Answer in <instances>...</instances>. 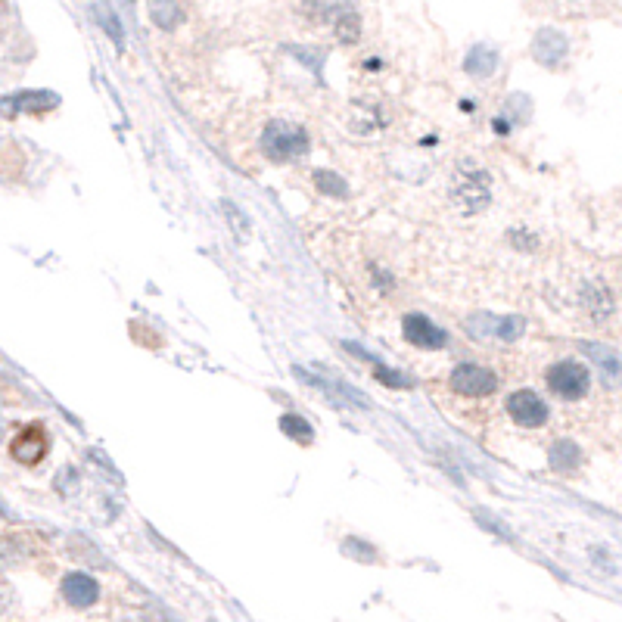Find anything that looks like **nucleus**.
<instances>
[{
	"label": "nucleus",
	"instance_id": "f257e3e1",
	"mask_svg": "<svg viewBox=\"0 0 622 622\" xmlns=\"http://www.w3.org/2000/svg\"><path fill=\"white\" fill-rule=\"evenodd\" d=\"M451 200L464 215L483 212L492 200V178L476 162H461L451 178Z\"/></svg>",
	"mask_w": 622,
	"mask_h": 622
},
{
	"label": "nucleus",
	"instance_id": "f03ea898",
	"mask_svg": "<svg viewBox=\"0 0 622 622\" xmlns=\"http://www.w3.org/2000/svg\"><path fill=\"white\" fill-rule=\"evenodd\" d=\"M262 153L271 162H293L308 153V134L290 122H271L262 134Z\"/></svg>",
	"mask_w": 622,
	"mask_h": 622
},
{
	"label": "nucleus",
	"instance_id": "7ed1b4c3",
	"mask_svg": "<svg viewBox=\"0 0 622 622\" xmlns=\"http://www.w3.org/2000/svg\"><path fill=\"white\" fill-rule=\"evenodd\" d=\"M548 389L554 395H560V399H567V402H576L582 399V395L591 389V377H588V367L582 361H573V358H563L557 364L548 367Z\"/></svg>",
	"mask_w": 622,
	"mask_h": 622
},
{
	"label": "nucleus",
	"instance_id": "20e7f679",
	"mask_svg": "<svg viewBox=\"0 0 622 622\" xmlns=\"http://www.w3.org/2000/svg\"><path fill=\"white\" fill-rule=\"evenodd\" d=\"M523 330H526V321L520 315H504V318L476 315L467 321V333L476 339H504V343H514V339L523 336Z\"/></svg>",
	"mask_w": 622,
	"mask_h": 622
},
{
	"label": "nucleus",
	"instance_id": "39448f33",
	"mask_svg": "<svg viewBox=\"0 0 622 622\" xmlns=\"http://www.w3.org/2000/svg\"><path fill=\"white\" fill-rule=\"evenodd\" d=\"M507 414H511V420L514 423H520V427H529V430H535V427H542V423L548 420V405L542 402V395H535L532 389H520V392H514L511 399H507Z\"/></svg>",
	"mask_w": 622,
	"mask_h": 622
},
{
	"label": "nucleus",
	"instance_id": "423d86ee",
	"mask_svg": "<svg viewBox=\"0 0 622 622\" xmlns=\"http://www.w3.org/2000/svg\"><path fill=\"white\" fill-rule=\"evenodd\" d=\"M451 389L461 395H492L498 389V377L489 371V367L458 364L455 371H451Z\"/></svg>",
	"mask_w": 622,
	"mask_h": 622
},
{
	"label": "nucleus",
	"instance_id": "0eeeda50",
	"mask_svg": "<svg viewBox=\"0 0 622 622\" xmlns=\"http://www.w3.org/2000/svg\"><path fill=\"white\" fill-rule=\"evenodd\" d=\"M402 333L411 346L417 349H442L448 343V333L442 327H436L427 315H420V311H411L402 321Z\"/></svg>",
	"mask_w": 622,
	"mask_h": 622
},
{
	"label": "nucleus",
	"instance_id": "6e6552de",
	"mask_svg": "<svg viewBox=\"0 0 622 622\" xmlns=\"http://www.w3.org/2000/svg\"><path fill=\"white\" fill-rule=\"evenodd\" d=\"M10 455H13L19 464H28V467H35V464L44 461V455H47V436H44V430L38 427V423H35V427H25V430L13 439Z\"/></svg>",
	"mask_w": 622,
	"mask_h": 622
},
{
	"label": "nucleus",
	"instance_id": "1a4fd4ad",
	"mask_svg": "<svg viewBox=\"0 0 622 622\" xmlns=\"http://www.w3.org/2000/svg\"><path fill=\"white\" fill-rule=\"evenodd\" d=\"M567 53H570V41H567V35H560L557 28H542L532 41V56L542 66H560L563 60H567Z\"/></svg>",
	"mask_w": 622,
	"mask_h": 622
},
{
	"label": "nucleus",
	"instance_id": "9d476101",
	"mask_svg": "<svg viewBox=\"0 0 622 622\" xmlns=\"http://www.w3.org/2000/svg\"><path fill=\"white\" fill-rule=\"evenodd\" d=\"M63 598L72 607H91L100 598V585L84 573H69L63 579Z\"/></svg>",
	"mask_w": 622,
	"mask_h": 622
},
{
	"label": "nucleus",
	"instance_id": "9b49d317",
	"mask_svg": "<svg viewBox=\"0 0 622 622\" xmlns=\"http://www.w3.org/2000/svg\"><path fill=\"white\" fill-rule=\"evenodd\" d=\"M330 25L343 44H355L361 38V19H358L355 7H349V4H339L330 10Z\"/></svg>",
	"mask_w": 622,
	"mask_h": 622
},
{
	"label": "nucleus",
	"instance_id": "f8f14e48",
	"mask_svg": "<svg viewBox=\"0 0 622 622\" xmlns=\"http://www.w3.org/2000/svg\"><path fill=\"white\" fill-rule=\"evenodd\" d=\"M582 349H585V355H591V358L598 361V367H601V374H604L607 386H619V383H622V358H619L616 352H610V349H604V346H591V343H585Z\"/></svg>",
	"mask_w": 622,
	"mask_h": 622
},
{
	"label": "nucleus",
	"instance_id": "ddd939ff",
	"mask_svg": "<svg viewBox=\"0 0 622 622\" xmlns=\"http://www.w3.org/2000/svg\"><path fill=\"white\" fill-rule=\"evenodd\" d=\"M91 16H94V22L103 28V32L109 35V41L116 44V47H122L125 44V32H122V22H119V16H116V10H112L106 0H94L91 4Z\"/></svg>",
	"mask_w": 622,
	"mask_h": 622
},
{
	"label": "nucleus",
	"instance_id": "4468645a",
	"mask_svg": "<svg viewBox=\"0 0 622 622\" xmlns=\"http://www.w3.org/2000/svg\"><path fill=\"white\" fill-rule=\"evenodd\" d=\"M582 305H585V311L595 321H604L610 311H613V299H610V290L604 287V284H585V290H582Z\"/></svg>",
	"mask_w": 622,
	"mask_h": 622
},
{
	"label": "nucleus",
	"instance_id": "2eb2a0df",
	"mask_svg": "<svg viewBox=\"0 0 622 622\" xmlns=\"http://www.w3.org/2000/svg\"><path fill=\"white\" fill-rule=\"evenodd\" d=\"M150 19L162 28V32H175L184 22V10L178 0H150Z\"/></svg>",
	"mask_w": 622,
	"mask_h": 622
},
{
	"label": "nucleus",
	"instance_id": "dca6fc26",
	"mask_svg": "<svg viewBox=\"0 0 622 622\" xmlns=\"http://www.w3.org/2000/svg\"><path fill=\"white\" fill-rule=\"evenodd\" d=\"M495 66H498V53L486 44H476L464 60V69L476 78H489L495 72Z\"/></svg>",
	"mask_w": 622,
	"mask_h": 622
},
{
	"label": "nucleus",
	"instance_id": "f3484780",
	"mask_svg": "<svg viewBox=\"0 0 622 622\" xmlns=\"http://www.w3.org/2000/svg\"><path fill=\"white\" fill-rule=\"evenodd\" d=\"M548 461H551V467H554L557 473H573V470L579 467L582 455H579V448H576L570 439H557V442L551 445V451H548Z\"/></svg>",
	"mask_w": 622,
	"mask_h": 622
},
{
	"label": "nucleus",
	"instance_id": "a211bd4d",
	"mask_svg": "<svg viewBox=\"0 0 622 622\" xmlns=\"http://www.w3.org/2000/svg\"><path fill=\"white\" fill-rule=\"evenodd\" d=\"M16 106H19L22 112H28V116H41V112H47V109L56 106V97H53V94H44V91H25V94L7 100V109H10V112H13Z\"/></svg>",
	"mask_w": 622,
	"mask_h": 622
},
{
	"label": "nucleus",
	"instance_id": "6ab92c4d",
	"mask_svg": "<svg viewBox=\"0 0 622 622\" xmlns=\"http://www.w3.org/2000/svg\"><path fill=\"white\" fill-rule=\"evenodd\" d=\"M280 430H284L296 442H311V439H315V430H311L308 420L299 417V414H284V417H280Z\"/></svg>",
	"mask_w": 622,
	"mask_h": 622
},
{
	"label": "nucleus",
	"instance_id": "aec40b11",
	"mask_svg": "<svg viewBox=\"0 0 622 622\" xmlns=\"http://www.w3.org/2000/svg\"><path fill=\"white\" fill-rule=\"evenodd\" d=\"M315 184L324 190V193H330V196H346V181L339 178V175H333V172H318L315 175Z\"/></svg>",
	"mask_w": 622,
	"mask_h": 622
},
{
	"label": "nucleus",
	"instance_id": "412c9836",
	"mask_svg": "<svg viewBox=\"0 0 622 622\" xmlns=\"http://www.w3.org/2000/svg\"><path fill=\"white\" fill-rule=\"evenodd\" d=\"M224 212H228V221L234 224L237 237H246V228H243V218H240V209L234 203H224Z\"/></svg>",
	"mask_w": 622,
	"mask_h": 622
},
{
	"label": "nucleus",
	"instance_id": "4be33fe9",
	"mask_svg": "<svg viewBox=\"0 0 622 622\" xmlns=\"http://www.w3.org/2000/svg\"><path fill=\"white\" fill-rule=\"evenodd\" d=\"M346 554H355V557H361V560H374V557H377L371 548H364V545H361V542H355V539H349V542H346Z\"/></svg>",
	"mask_w": 622,
	"mask_h": 622
}]
</instances>
